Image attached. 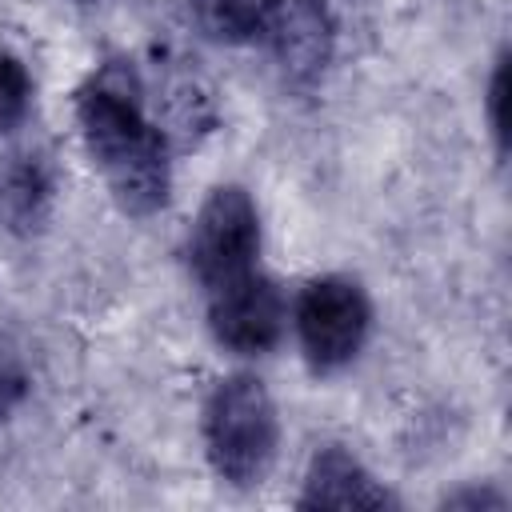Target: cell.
<instances>
[{
    "mask_svg": "<svg viewBox=\"0 0 512 512\" xmlns=\"http://www.w3.org/2000/svg\"><path fill=\"white\" fill-rule=\"evenodd\" d=\"M80 140L124 216H156L172 192L168 132L144 112V88L128 60L100 64L76 92Z\"/></svg>",
    "mask_w": 512,
    "mask_h": 512,
    "instance_id": "obj_1",
    "label": "cell"
},
{
    "mask_svg": "<svg viewBox=\"0 0 512 512\" xmlns=\"http://www.w3.org/2000/svg\"><path fill=\"white\" fill-rule=\"evenodd\" d=\"M280 448V416L256 376H224L204 400V452L232 488H256Z\"/></svg>",
    "mask_w": 512,
    "mask_h": 512,
    "instance_id": "obj_2",
    "label": "cell"
},
{
    "mask_svg": "<svg viewBox=\"0 0 512 512\" xmlns=\"http://www.w3.org/2000/svg\"><path fill=\"white\" fill-rule=\"evenodd\" d=\"M256 256H260V212L252 192L240 184H216L204 196L184 240L188 272L204 292H212L228 280L256 272Z\"/></svg>",
    "mask_w": 512,
    "mask_h": 512,
    "instance_id": "obj_3",
    "label": "cell"
},
{
    "mask_svg": "<svg viewBox=\"0 0 512 512\" xmlns=\"http://www.w3.org/2000/svg\"><path fill=\"white\" fill-rule=\"evenodd\" d=\"M372 332L368 292L352 276H316L296 300V336L312 372L348 368Z\"/></svg>",
    "mask_w": 512,
    "mask_h": 512,
    "instance_id": "obj_4",
    "label": "cell"
},
{
    "mask_svg": "<svg viewBox=\"0 0 512 512\" xmlns=\"http://www.w3.org/2000/svg\"><path fill=\"white\" fill-rule=\"evenodd\" d=\"M288 320L284 292L264 272H248L208 292V328L236 356H264L280 344Z\"/></svg>",
    "mask_w": 512,
    "mask_h": 512,
    "instance_id": "obj_5",
    "label": "cell"
},
{
    "mask_svg": "<svg viewBox=\"0 0 512 512\" xmlns=\"http://www.w3.org/2000/svg\"><path fill=\"white\" fill-rule=\"evenodd\" d=\"M268 52L292 88H312L336 56V20L324 0H276L264 24Z\"/></svg>",
    "mask_w": 512,
    "mask_h": 512,
    "instance_id": "obj_6",
    "label": "cell"
},
{
    "mask_svg": "<svg viewBox=\"0 0 512 512\" xmlns=\"http://www.w3.org/2000/svg\"><path fill=\"white\" fill-rule=\"evenodd\" d=\"M56 196V176L48 156L32 148H12L0 156V236H32L44 228Z\"/></svg>",
    "mask_w": 512,
    "mask_h": 512,
    "instance_id": "obj_7",
    "label": "cell"
},
{
    "mask_svg": "<svg viewBox=\"0 0 512 512\" xmlns=\"http://www.w3.org/2000/svg\"><path fill=\"white\" fill-rule=\"evenodd\" d=\"M296 504L300 508H388L396 500L348 448L328 444L312 456Z\"/></svg>",
    "mask_w": 512,
    "mask_h": 512,
    "instance_id": "obj_8",
    "label": "cell"
},
{
    "mask_svg": "<svg viewBox=\"0 0 512 512\" xmlns=\"http://www.w3.org/2000/svg\"><path fill=\"white\" fill-rule=\"evenodd\" d=\"M276 0H188L196 28L216 44H248L264 36Z\"/></svg>",
    "mask_w": 512,
    "mask_h": 512,
    "instance_id": "obj_9",
    "label": "cell"
},
{
    "mask_svg": "<svg viewBox=\"0 0 512 512\" xmlns=\"http://www.w3.org/2000/svg\"><path fill=\"white\" fill-rule=\"evenodd\" d=\"M32 112V76L20 56L0 52V140L24 128Z\"/></svg>",
    "mask_w": 512,
    "mask_h": 512,
    "instance_id": "obj_10",
    "label": "cell"
},
{
    "mask_svg": "<svg viewBox=\"0 0 512 512\" xmlns=\"http://www.w3.org/2000/svg\"><path fill=\"white\" fill-rule=\"evenodd\" d=\"M28 368H24V356L16 352L12 340L0 336V420H8L24 400H28Z\"/></svg>",
    "mask_w": 512,
    "mask_h": 512,
    "instance_id": "obj_11",
    "label": "cell"
},
{
    "mask_svg": "<svg viewBox=\"0 0 512 512\" xmlns=\"http://www.w3.org/2000/svg\"><path fill=\"white\" fill-rule=\"evenodd\" d=\"M504 56H496L492 64V76H488V92H484V112H488V128H492V140H496V152L504 156Z\"/></svg>",
    "mask_w": 512,
    "mask_h": 512,
    "instance_id": "obj_12",
    "label": "cell"
},
{
    "mask_svg": "<svg viewBox=\"0 0 512 512\" xmlns=\"http://www.w3.org/2000/svg\"><path fill=\"white\" fill-rule=\"evenodd\" d=\"M444 504H452V508H504V496H500V492H480V488H468V492L448 496Z\"/></svg>",
    "mask_w": 512,
    "mask_h": 512,
    "instance_id": "obj_13",
    "label": "cell"
}]
</instances>
